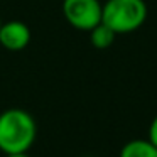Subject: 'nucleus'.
Wrapping results in <instances>:
<instances>
[{
  "instance_id": "obj_3",
  "label": "nucleus",
  "mask_w": 157,
  "mask_h": 157,
  "mask_svg": "<svg viewBox=\"0 0 157 157\" xmlns=\"http://www.w3.org/2000/svg\"><path fill=\"white\" fill-rule=\"evenodd\" d=\"M103 5L100 0H64L63 15L66 22L79 31H91L101 22Z\"/></svg>"
},
{
  "instance_id": "obj_4",
  "label": "nucleus",
  "mask_w": 157,
  "mask_h": 157,
  "mask_svg": "<svg viewBox=\"0 0 157 157\" xmlns=\"http://www.w3.org/2000/svg\"><path fill=\"white\" fill-rule=\"evenodd\" d=\"M31 42V29L22 21H9L0 25V44L7 51H22Z\"/></svg>"
},
{
  "instance_id": "obj_5",
  "label": "nucleus",
  "mask_w": 157,
  "mask_h": 157,
  "mask_svg": "<svg viewBox=\"0 0 157 157\" xmlns=\"http://www.w3.org/2000/svg\"><path fill=\"white\" fill-rule=\"evenodd\" d=\"M120 157H157V147L150 140L135 139L122 147Z\"/></svg>"
},
{
  "instance_id": "obj_8",
  "label": "nucleus",
  "mask_w": 157,
  "mask_h": 157,
  "mask_svg": "<svg viewBox=\"0 0 157 157\" xmlns=\"http://www.w3.org/2000/svg\"><path fill=\"white\" fill-rule=\"evenodd\" d=\"M5 157H29L27 152H21V154H5Z\"/></svg>"
},
{
  "instance_id": "obj_7",
  "label": "nucleus",
  "mask_w": 157,
  "mask_h": 157,
  "mask_svg": "<svg viewBox=\"0 0 157 157\" xmlns=\"http://www.w3.org/2000/svg\"><path fill=\"white\" fill-rule=\"evenodd\" d=\"M149 140L157 147V115L152 118L150 122V127H149Z\"/></svg>"
},
{
  "instance_id": "obj_6",
  "label": "nucleus",
  "mask_w": 157,
  "mask_h": 157,
  "mask_svg": "<svg viewBox=\"0 0 157 157\" xmlns=\"http://www.w3.org/2000/svg\"><path fill=\"white\" fill-rule=\"evenodd\" d=\"M88 32H90L91 46L96 48V49H108L110 46L113 44L115 37H117L115 32H113L106 24H103V22H100L98 25H95V27H93L91 31H88Z\"/></svg>"
},
{
  "instance_id": "obj_1",
  "label": "nucleus",
  "mask_w": 157,
  "mask_h": 157,
  "mask_svg": "<svg viewBox=\"0 0 157 157\" xmlns=\"http://www.w3.org/2000/svg\"><path fill=\"white\" fill-rule=\"evenodd\" d=\"M37 127L29 112L9 108L0 113V150L4 154L27 152L32 147Z\"/></svg>"
},
{
  "instance_id": "obj_2",
  "label": "nucleus",
  "mask_w": 157,
  "mask_h": 157,
  "mask_svg": "<svg viewBox=\"0 0 157 157\" xmlns=\"http://www.w3.org/2000/svg\"><path fill=\"white\" fill-rule=\"evenodd\" d=\"M147 19V4L144 0H108L103 5L101 22L115 34H128L142 27Z\"/></svg>"
},
{
  "instance_id": "obj_9",
  "label": "nucleus",
  "mask_w": 157,
  "mask_h": 157,
  "mask_svg": "<svg viewBox=\"0 0 157 157\" xmlns=\"http://www.w3.org/2000/svg\"><path fill=\"white\" fill-rule=\"evenodd\" d=\"M0 25H2V19H0Z\"/></svg>"
}]
</instances>
